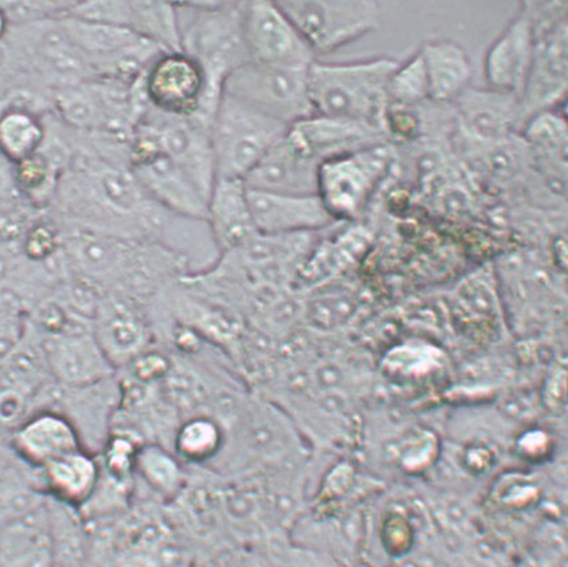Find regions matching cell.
Segmentation results:
<instances>
[{"label": "cell", "instance_id": "cell-1", "mask_svg": "<svg viewBox=\"0 0 568 567\" xmlns=\"http://www.w3.org/2000/svg\"><path fill=\"white\" fill-rule=\"evenodd\" d=\"M397 64L399 61L388 57L342 63L313 62L308 70L313 113L387 132L388 83Z\"/></svg>", "mask_w": 568, "mask_h": 567}, {"label": "cell", "instance_id": "cell-2", "mask_svg": "<svg viewBox=\"0 0 568 567\" xmlns=\"http://www.w3.org/2000/svg\"><path fill=\"white\" fill-rule=\"evenodd\" d=\"M181 49L204 70L209 102L214 110L233 71L250 62L244 31V2H181Z\"/></svg>", "mask_w": 568, "mask_h": 567}, {"label": "cell", "instance_id": "cell-3", "mask_svg": "<svg viewBox=\"0 0 568 567\" xmlns=\"http://www.w3.org/2000/svg\"><path fill=\"white\" fill-rule=\"evenodd\" d=\"M290 126L221 95L211 125L217 179L245 180Z\"/></svg>", "mask_w": 568, "mask_h": 567}, {"label": "cell", "instance_id": "cell-4", "mask_svg": "<svg viewBox=\"0 0 568 567\" xmlns=\"http://www.w3.org/2000/svg\"><path fill=\"white\" fill-rule=\"evenodd\" d=\"M308 70L247 62L227 77L221 95L231 97L291 126L315 114L310 98Z\"/></svg>", "mask_w": 568, "mask_h": 567}, {"label": "cell", "instance_id": "cell-5", "mask_svg": "<svg viewBox=\"0 0 568 567\" xmlns=\"http://www.w3.org/2000/svg\"><path fill=\"white\" fill-rule=\"evenodd\" d=\"M390 165L392 150L385 142L325 161L318 168L317 195L337 223H354Z\"/></svg>", "mask_w": 568, "mask_h": 567}, {"label": "cell", "instance_id": "cell-6", "mask_svg": "<svg viewBox=\"0 0 568 567\" xmlns=\"http://www.w3.org/2000/svg\"><path fill=\"white\" fill-rule=\"evenodd\" d=\"M315 55H326L381 28L377 2H277Z\"/></svg>", "mask_w": 568, "mask_h": 567}, {"label": "cell", "instance_id": "cell-7", "mask_svg": "<svg viewBox=\"0 0 568 567\" xmlns=\"http://www.w3.org/2000/svg\"><path fill=\"white\" fill-rule=\"evenodd\" d=\"M143 93L155 112L213 121L207 81L200 63L184 51H163L143 73Z\"/></svg>", "mask_w": 568, "mask_h": 567}, {"label": "cell", "instance_id": "cell-8", "mask_svg": "<svg viewBox=\"0 0 568 567\" xmlns=\"http://www.w3.org/2000/svg\"><path fill=\"white\" fill-rule=\"evenodd\" d=\"M129 165L156 204L189 220L206 221L207 200L175 162L153 140L130 145Z\"/></svg>", "mask_w": 568, "mask_h": 567}, {"label": "cell", "instance_id": "cell-9", "mask_svg": "<svg viewBox=\"0 0 568 567\" xmlns=\"http://www.w3.org/2000/svg\"><path fill=\"white\" fill-rule=\"evenodd\" d=\"M243 31L250 62L310 68L317 57L277 2H244Z\"/></svg>", "mask_w": 568, "mask_h": 567}, {"label": "cell", "instance_id": "cell-10", "mask_svg": "<svg viewBox=\"0 0 568 567\" xmlns=\"http://www.w3.org/2000/svg\"><path fill=\"white\" fill-rule=\"evenodd\" d=\"M136 123H142L154 134L162 152L191 178L209 201L214 182L217 180L211 123L199 117L181 119V117L165 115L155 112L152 108H149Z\"/></svg>", "mask_w": 568, "mask_h": 567}, {"label": "cell", "instance_id": "cell-11", "mask_svg": "<svg viewBox=\"0 0 568 567\" xmlns=\"http://www.w3.org/2000/svg\"><path fill=\"white\" fill-rule=\"evenodd\" d=\"M93 335L116 373L156 345L146 305L113 293L98 304Z\"/></svg>", "mask_w": 568, "mask_h": 567}, {"label": "cell", "instance_id": "cell-12", "mask_svg": "<svg viewBox=\"0 0 568 567\" xmlns=\"http://www.w3.org/2000/svg\"><path fill=\"white\" fill-rule=\"evenodd\" d=\"M535 37L530 73L519 95L520 130L535 115L557 110L567 94V19Z\"/></svg>", "mask_w": 568, "mask_h": 567}, {"label": "cell", "instance_id": "cell-13", "mask_svg": "<svg viewBox=\"0 0 568 567\" xmlns=\"http://www.w3.org/2000/svg\"><path fill=\"white\" fill-rule=\"evenodd\" d=\"M121 402L119 376L82 387H61L58 384L52 407L69 418L77 428L82 445L95 455L106 443Z\"/></svg>", "mask_w": 568, "mask_h": 567}, {"label": "cell", "instance_id": "cell-14", "mask_svg": "<svg viewBox=\"0 0 568 567\" xmlns=\"http://www.w3.org/2000/svg\"><path fill=\"white\" fill-rule=\"evenodd\" d=\"M247 202L254 227L260 234L284 236L318 233L338 224L317 194H283L247 189Z\"/></svg>", "mask_w": 568, "mask_h": 567}, {"label": "cell", "instance_id": "cell-15", "mask_svg": "<svg viewBox=\"0 0 568 567\" xmlns=\"http://www.w3.org/2000/svg\"><path fill=\"white\" fill-rule=\"evenodd\" d=\"M535 44V29L526 3L489 45L485 58L487 88L519 97L530 73Z\"/></svg>", "mask_w": 568, "mask_h": 567}, {"label": "cell", "instance_id": "cell-16", "mask_svg": "<svg viewBox=\"0 0 568 567\" xmlns=\"http://www.w3.org/2000/svg\"><path fill=\"white\" fill-rule=\"evenodd\" d=\"M9 447L19 460L37 472L84 448L73 423L55 408L37 409L19 423L12 429Z\"/></svg>", "mask_w": 568, "mask_h": 567}, {"label": "cell", "instance_id": "cell-17", "mask_svg": "<svg viewBox=\"0 0 568 567\" xmlns=\"http://www.w3.org/2000/svg\"><path fill=\"white\" fill-rule=\"evenodd\" d=\"M36 337L52 381L61 387L89 386L116 374L98 345L93 331Z\"/></svg>", "mask_w": 568, "mask_h": 567}, {"label": "cell", "instance_id": "cell-18", "mask_svg": "<svg viewBox=\"0 0 568 567\" xmlns=\"http://www.w3.org/2000/svg\"><path fill=\"white\" fill-rule=\"evenodd\" d=\"M288 135L296 145L317 161L323 162L339 155L357 152L377 143L385 142L382 130L331 117L313 114L303 121L293 123Z\"/></svg>", "mask_w": 568, "mask_h": 567}, {"label": "cell", "instance_id": "cell-19", "mask_svg": "<svg viewBox=\"0 0 568 567\" xmlns=\"http://www.w3.org/2000/svg\"><path fill=\"white\" fill-rule=\"evenodd\" d=\"M318 168V162L303 152L286 130L283 139L274 143L244 182L253 191L317 194Z\"/></svg>", "mask_w": 568, "mask_h": 567}, {"label": "cell", "instance_id": "cell-20", "mask_svg": "<svg viewBox=\"0 0 568 567\" xmlns=\"http://www.w3.org/2000/svg\"><path fill=\"white\" fill-rule=\"evenodd\" d=\"M460 126L468 139L496 145L520 130L519 97L469 88L458 101Z\"/></svg>", "mask_w": 568, "mask_h": 567}, {"label": "cell", "instance_id": "cell-21", "mask_svg": "<svg viewBox=\"0 0 568 567\" xmlns=\"http://www.w3.org/2000/svg\"><path fill=\"white\" fill-rule=\"evenodd\" d=\"M0 567H57L48 495L30 510L4 520L0 529Z\"/></svg>", "mask_w": 568, "mask_h": 567}, {"label": "cell", "instance_id": "cell-22", "mask_svg": "<svg viewBox=\"0 0 568 567\" xmlns=\"http://www.w3.org/2000/svg\"><path fill=\"white\" fill-rule=\"evenodd\" d=\"M206 224L219 254L237 250L256 236L243 180H215L209 195Z\"/></svg>", "mask_w": 568, "mask_h": 567}, {"label": "cell", "instance_id": "cell-23", "mask_svg": "<svg viewBox=\"0 0 568 567\" xmlns=\"http://www.w3.org/2000/svg\"><path fill=\"white\" fill-rule=\"evenodd\" d=\"M41 479L49 498L81 510L100 484V459L87 448L77 449L44 466Z\"/></svg>", "mask_w": 568, "mask_h": 567}, {"label": "cell", "instance_id": "cell-24", "mask_svg": "<svg viewBox=\"0 0 568 567\" xmlns=\"http://www.w3.org/2000/svg\"><path fill=\"white\" fill-rule=\"evenodd\" d=\"M420 53L426 67L429 100L456 102L469 89L473 63L459 43L440 39L423 45Z\"/></svg>", "mask_w": 568, "mask_h": 567}, {"label": "cell", "instance_id": "cell-25", "mask_svg": "<svg viewBox=\"0 0 568 567\" xmlns=\"http://www.w3.org/2000/svg\"><path fill=\"white\" fill-rule=\"evenodd\" d=\"M226 447V429L211 414H193L175 428L170 449L189 467H206L221 459Z\"/></svg>", "mask_w": 568, "mask_h": 567}, {"label": "cell", "instance_id": "cell-26", "mask_svg": "<svg viewBox=\"0 0 568 567\" xmlns=\"http://www.w3.org/2000/svg\"><path fill=\"white\" fill-rule=\"evenodd\" d=\"M135 482L162 504H172L185 492L186 466L172 449L159 443H143L135 459Z\"/></svg>", "mask_w": 568, "mask_h": 567}, {"label": "cell", "instance_id": "cell-27", "mask_svg": "<svg viewBox=\"0 0 568 567\" xmlns=\"http://www.w3.org/2000/svg\"><path fill=\"white\" fill-rule=\"evenodd\" d=\"M49 527L57 567H87L90 536L78 508L48 497Z\"/></svg>", "mask_w": 568, "mask_h": 567}, {"label": "cell", "instance_id": "cell-28", "mask_svg": "<svg viewBox=\"0 0 568 567\" xmlns=\"http://www.w3.org/2000/svg\"><path fill=\"white\" fill-rule=\"evenodd\" d=\"M48 126L32 110L11 107L0 112V158L12 166L42 149Z\"/></svg>", "mask_w": 568, "mask_h": 567}, {"label": "cell", "instance_id": "cell-29", "mask_svg": "<svg viewBox=\"0 0 568 567\" xmlns=\"http://www.w3.org/2000/svg\"><path fill=\"white\" fill-rule=\"evenodd\" d=\"M305 293L303 318L317 331L343 328L355 317L358 310V298L354 290L336 283V280Z\"/></svg>", "mask_w": 568, "mask_h": 567}, {"label": "cell", "instance_id": "cell-30", "mask_svg": "<svg viewBox=\"0 0 568 567\" xmlns=\"http://www.w3.org/2000/svg\"><path fill=\"white\" fill-rule=\"evenodd\" d=\"M130 30L165 51H182L179 10L169 2H132Z\"/></svg>", "mask_w": 568, "mask_h": 567}, {"label": "cell", "instance_id": "cell-31", "mask_svg": "<svg viewBox=\"0 0 568 567\" xmlns=\"http://www.w3.org/2000/svg\"><path fill=\"white\" fill-rule=\"evenodd\" d=\"M524 139L535 158L548 166L565 172L567 169V122L557 110L535 115L524 126Z\"/></svg>", "mask_w": 568, "mask_h": 567}, {"label": "cell", "instance_id": "cell-32", "mask_svg": "<svg viewBox=\"0 0 568 567\" xmlns=\"http://www.w3.org/2000/svg\"><path fill=\"white\" fill-rule=\"evenodd\" d=\"M63 169L50 155L39 150L32 158L14 165L12 180L17 191L32 204L50 205Z\"/></svg>", "mask_w": 568, "mask_h": 567}, {"label": "cell", "instance_id": "cell-33", "mask_svg": "<svg viewBox=\"0 0 568 567\" xmlns=\"http://www.w3.org/2000/svg\"><path fill=\"white\" fill-rule=\"evenodd\" d=\"M389 107L413 108L429 100L426 67L419 51L406 62L397 64L388 83Z\"/></svg>", "mask_w": 568, "mask_h": 567}, {"label": "cell", "instance_id": "cell-34", "mask_svg": "<svg viewBox=\"0 0 568 567\" xmlns=\"http://www.w3.org/2000/svg\"><path fill=\"white\" fill-rule=\"evenodd\" d=\"M439 454V443L433 433L417 432L404 438L397 448V460L404 470L420 473L434 465Z\"/></svg>", "mask_w": 568, "mask_h": 567}, {"label": "cell", "instance_id": "cell-35", "mask_svg": "<svg viewBox=\"0 0 568 567\" xmlns=\"http://www.w3.org/2000/svg\"><path fill=\"white\" fill-rule=\"evenodd\" d=\"M274 567H349L331 553L315 547L286 543L272 554Z\"/></svg>", "mask_w": 568, "mask_h": 567}, {"label": "cell", "instance_id": "cell-36", "mask_svg": "<svg viewBox=\"0 0 568 567\" xmlns=\"http://www.w3.org/2000/svg\"><path fill=\"white\" fill-rule=\"evenodd\" d=\"M68 16L82 21L130 29L132 2H74Z\"/></svg>", "mask_w": 568, "mask_h": 567}, {"label": "cell", "instance_id": "cell-37", "mask_svg": "<svg viewBox=\"0 0 568 567\" xmlns=\"http://www.w3.org/2000/svg\"><path fill=\"white\" fill-rule=\"evenodd\" d=\"M403 515L392 513L384 524V546L396 557H402L403 554L408 553L414 540L413 529H410L408 519L404 518Z\"/></svg>", "mask_w": 568, "mask_h": 567}, {"label": "cell", "instance_id": "cell-38", "mask_svg": "<svg viewBox=\"0 0 568 567\" xmlns=\"http://www.w3.org/2000/svg\"><path fill=\"white\" fill-rule=\"evenodd\" d=\"M552 442L550 435L541 429H530L517 442L518 452L526 459L538 460L550 453Z\"/></svg>", "mask_w": 568, "mask_h": 567}, {"label": "cell", "instance_id": "cell-39", "mask_svg": "<svg viewBox=\"0 0 568 567\" xmlns=\"http://www.w3.org/2000/svg\"><path fill=\"white\" fill-rule=\"evenodd\" d=\"M10 28L9 17L6 14L2 6H0V41H3L6 36L9 34Z\"/></svg>", "mask_w": 568, "mask_h": 567}]
</instances>
